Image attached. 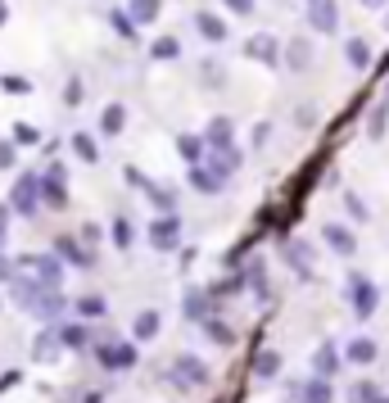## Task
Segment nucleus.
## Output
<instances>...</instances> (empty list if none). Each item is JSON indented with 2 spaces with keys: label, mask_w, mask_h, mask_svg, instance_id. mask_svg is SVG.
Returning a JSON list of instances; mask_svg holds the SVG:
<instances>
[{
  "label": "nucleus",
  "mask_w": 389,
  "mask_h": 403,
  "mask_svg": "<svg viewBox=\"0 0 389 403\" xmlns=\"http://www.w3.org/2000/svg\"><path fill=\"white\" fill-rule=\"evenodd\" d=\"M385 23H389V18H385Z\"/></svg>",
  "instance_id": "nucleus-47"
},
{
  "label": "nucleus",
  "mask_w": 389,
  "mask_h": 403,
  "mask_svg": "<svg viewBox=\"0 0 389 403\" xmlns=\"http://www.w3.org/2000/svg\"><path fill=\"white\" fill-rule=\"evenodd\" d=\"M303 403H331V385H326V381H312L308 389H303Z\"/></svg>",
  "instance_id": "nucleus-28"
},
{
  "label": "nucleus",
  "mask_w": 389,
  "mask_h": 403,
  "mask_svg": "<svg viewBox=\"0 0 389 403\" xmlns=\"http://www.w3.org/2000/svg\"><path fill=\"white\" fill-rule=\"evenodd\" d=\"M55 249L64 254L68 263H77V267H87V263H91V254H82V249H77V240H68V236H59V240H55Z\"/></svg>",
  "instance_id": "nucleus-16"
},
{
  "label": "nucleus",
  "mask_w": 389,
  "mask_h": 403,
  "mask_svg": "<svg viewBox=\"0 0 389 403\" xmlns=\"http://www.w3.org/2000/svg\"><path fill=\"white\" fill-rule=\"evenodd\" d=\"M127 14L136 18V23H150V18H159V0H131Z\"/></svg>",
  "instance_id": "nucleus-19"
},
{
  "label": "nucleus",
  "mask_w": 389,
  "mask_h": 403,
  "mask_svg": "<svg viewBox=\"0 0 389 403\" xmlns=\"http://www.w3.org/2000/svg\"><path fill=\"white\" fill-rule=\"evenodd\" d=\"M367 131H371V141H380V136H385V104H380V109H376V114H371Z\"/></svg>",
  "instance_id": "nucleus-36"
},
{
  "label": "nucleus",
  "mask_w": 389,
  "mask_h": 403,
  "mask_svg": "<svg viewBox=\"0 0 389 403\" xmlns=\"http://www.w3.org/2000/svg\"><path fill=\"white\" fill-rule=\"evenodd\" d=\"M59 345L82 349V345H87V331H82V326H64V331H59Z\"/></svg>",
  "instance_id": "nucleus-29"
},
{
  "label": "nucleus",
  "mask_w": 389,
  "mask_h": 403,
  "mask_svg": "<svg viewBox=\"0 0 389 403\" xmlns=\"http://www.w3.org/2000/svg\"><path fill=\"white\" fill-rule=\"evenodd\" d=\"M249 55L263 59V64H276V59H281V55H276V36H253V41H249Z\"/></svg>",
  "instance_id": "nucleus-11"
},
{
  "label": "nucleus",
  "mask_w": 389,
  "mask_h": 403,
  "mask_svg": "<svg viewBox=\"0 0 389 403\" xmlns=\"http://www.w3.org/2000/svg\"><path fill=\"white\" fill-rule=\"evenodd\" d=\"M344 55H349V64H354V68H371V50H367V41H358V36L344 45Z\"/></svg>",
  "instance_id": "nucleus-17"
},
{
  "label": "nucleus",
  "mask_w": 389,
  "mask_h": 403,
  "mask_svg": "<svg viewBox=\"0 0 389 403\" xmlns=\"http://www.w3.org/2000/svg\"><path fill=\"white\" fill-rule=\"evenodd\" d=\"M209 145H213V150H236V127H231V118H213Z\"/></svg>",
  "instance_id": "nucleus-8"
},
{
  "label": "nucleus",
  "mask_w": 389,
  "mask_h": 403,
  "mask_svg": "<svg viewBox=\"0 0 389 403\" xmlns=\"http://www.w3.org/2000/svg\"><path fill=\"white\" fill-rule=\"evenodd\" d=\"M285 59H290V68H303V64L312 59V55H308V41H290V55H285Z\"/></svg>",
  "instance_id": "nucleus-30"
},
{
  "label": "nucleus",
  "mask_w": 389,
  "mask_h": 403,
  "mask_svg": "<svg viewBox=\"0 0 389 403\" xmlns=\"http://www.w3.org/2000/svg\"><path fill=\"white\" fill-rule=\"evenodd\" d=\"M177 381L181 385H204V381H209V367H204L199 358H190V353H181V358H177Z\"/></svg>",
  "instance_id": "nucleus-6"
},
{
  "label": "nucleus",
  "mask_w": 389,
  "mask_h": 403,
  "mask_svg": "<svg viewBox=\"0 0 389 403\" xmlns=\"http://www.w3.org/2000/svg\"><path fill=\"white\" fill-rule=\"evenodd\" d=\"M226 9H236V14H253V0H226Z\"/></svg>",
  "instance_id": "nucleus-39"
},
{
  "label": "nucleus",
  "mask_w": 389,
  "mask_h": 403,
  "mask_svg": "<svg viewBox=\"0 0 389 403\" xmlns=\"http://www.w3.org/2000/svg\"><path fill=\"white\" fill-rule=\"evenodd\" d=\"M36 186H41L36 177H18L14 195H9V209L14 213H36Z\"/></svg>",
  "instance_id": "nucleus-4"
},
{
  "label": "nucleus",
  "mask_w": 389,
  "mask_h": 403,
  "mask_svg": "<svg viewBox=\"0 0 389 403\" xmlns=\"http://www.w3.org/2000/svg\"><path fill=\"white\" fill-rule=\"evenodd\" d=\"M77 313H82V317H100V313H104V299H100V295H87V299L77 303Z\"/></svg>",
  "instance_id": "nucleus-34"
},
{
  "label": "nucleus",
  "mask_w": 389,
  "mask_h": 403,
  "mask_svg": "<svg viewBox=\"0 0 389 403\" xmlns=\"http://www.w3.org/2000/svg\"><path fill=\"white\" fill-rule=\"evenodd\" d=\"M18 276H28L32 286H41V290H59L64 267H59V259H50V254H23L18 259Z\"/></svg>",
  "instance_id": "nucleus-1"
},
{
  "label": "nucleus",
  "mask_w": 389,
  "mask_h": 403,
  "mask_svg": "<svg viewBox=\"0 0 389 403\" xmlns=\"http://www.w3.org/2000/svg\"><path fill=\"white\" fill-rule=\"evenodd\" d=\"M186 317L209 322V295H204V290H186Z\"/></svg>",
  "instance_id": "nucleus-12"
},
{
  "label": "nucleus",
  "mask_w": 389,
  "mask_h": 403,
  "mask_svg": "<svg viewBox=\"0 0 389 403\" xmlns=\"http://www.w3.org/2000/svg\"><path fill=\"white\" fill-rule=\"evenodd\" d=\"M349 290H354V313L358 317H371L376 313V299H380V295H376V286L362 272H354V276H349Z\"/></svg>",
  "instance_id": "nucleus-3"
},
{
  "label": "nucleus",
  "mask_w": 389,
  "mask_h": 403,
  "mask_svg": "<svg viewBox=\"0 0 389 403\" xmlns=\"http://www.w3.org/2000/svg\"><path fill=\"white\" fill-rule=\"evenodd\" d=\"M194 23H199V32L209 36V41H222V36H226V23L213 18V14H194Z\"/></svg>",
  "instance_id": "nucleus-18"
},
{
  "label": "nucleus",
  "mask_w": 389,
  "mask_h": 403,
  "mask_svg": "<svg viewBox=\"0 0 389 403\" xmlns=\"http://www.w3.org/2000/svg\"><path fill=\"white\" fill-rule=\"evenodd\" d=\"M72 150H77L82 158H87V163H95V141L87 136V131H82V136H72Z\"/></svg>",
  "instance_id": "nucleus-32"
},
{
  "label": "nucleus",
  "mask_w": 389,
  "mask_h": 403,
  "mask_svg": "<svg viewBox=\"0 0 389 403\" xmlns=\"http://www.w3.org/2000/svg\"><path fill=\"white\" fill-rule=\"evenodd\" d=\"M41 190H45V204H50V209H64L68 204V190H64V168H50V177L41 181Z\"/></svg>",
  "instance_id": "nucleus-5"
},
{
  "label": "nucleus",
  "mask_w": 389,
  "mask_h": 403,
  "mask_svg": "<svg viewBox=\"0 0 389 403\" xmlns=\"http://www.w3.org/2000/svg\"><path fill=\"white\" fill-rule=\"evenodd\" d=\"M326 245H331V249H339V254H354V236H349V231L344 227H326Z\"/></svg>",
  "instance_id": "nucleus-15"
},
{
  "label": "nucleus",
  "mask_w": 389,
  "mask_h": 403,
  "mask_svg": "<svg viewBox=\"0 0 389 403\" xmlns=\"http://www.w3.org/2000/svg\"><path fill=\"white\" fill-rule=\"evenodd\" d=\"M55 353H59V335H50V331H45V335H41V340L32 345V358H36V362L55 358Z\"/></svg>",
  "instance_id": "nucleus-22"
},
{
  "label": "nucleus",
  "mask_w": 389,
  "mask_h": 403,
  "mask_svg": "<svg viewBox=\"0 0 389 403\" xmlns=\"http://www.w3.org/2000/svg\"><path fill=\"white\" fill-rule=\"evenodd\" d=\"M253 372H258L263 381H267V376H276V372H281V353H258V358H253Z\"/></svg>",
  "instance_id": "nucleus-26"
},
{
  "label": "nucleus",
  "mask_w": 389,
  "mask_h": 403,
  "mask_svg": "<svg viewBox=\"0 0 389 403\" xmlns=\"http://www.w3.org/2000/svg\"><path fill=\"white\" fill-rule=\"evenodd\" d=\"M0 23H5V0H0Z\"/></svg>",
  "instance_id": "nucleus-43"
},
{
  "label": "nucleus",
  "mask_w": 389,
  "mask_h": 403,
  "mask_svg": "<svg viewBox=\"0 0 389 403\" xmlns=\"http://www.w3.org/2000/svg\"><path fill=\"white\" fill-rule=\"evenodd\" d=\"M354 403H380V399H376V385L371 381H358L354 385Z\"/></svg>",
  "instance_id": "nucleus-35"
},
{
  "label": "nucleus",
  "mask_w": 389,
  "mask_h": 403,
  "mask_svg": "<svg viewBox=\"0 0 389 403\" xmlns=\"http://www.w3.org/2000/svg\"><path fill=\"white\" fill-rule=\"evenodd\" d=\"M64 100H68V104H77V100H82V82H68V91H64Z\"/></svg>",
  "instance_id": "nucleus-40"
},
{
  "label": "nucleus",
  "mask_w": 389,
  "mask_h": 403,
  "mask_svg": "<svg viewBox=\"0 0 389 403\" xmlns=\"http://www.w3.org/2000/svg\"><path fill=\"white\" fill-rule=\"evenodd\" d=\"M100 358H104V367H131V362H136V349L131 345H104Z\"/></svg>",
  "instance_id": "nucleus-9"
},
{
  "label": "nucleus",
  "mask_w": 389,
  "mask_h": 403,
  "mask_svg": "<svg viewBox=\"0 0 389 403\" xmlns=\"http://www.w3.org/2000/svg\"><path fill=\"white\" fill-rule=\"evenodd\" d=\"M114 245H118V249L131 245V222H127V217H118V222H114Z\"/></svg>",
  "instance_id": "nucleus-33"
},
{
  "label": "nucleus",
  "mask_w": 389,
  "mask_h": 403,
  "mask_svg": "<svg viewBox=\"0 0 389 403\" xmlns=\"http://www.w3.org/2000/svg\"><path fill=\"white\" fill-rule=\"evenodd\" d=\"M335 362H339V358H335V345H322L317 358H312V367H317V381H326V376L335 372Z\"/></svg>",
  "instance_id": "nucleus-14"
},
{
  "label": "nucleus",
  "mask_w": 389,
  "mask_h": 403,
  "mask_svg": "<svg viewBox=\"0 0 389 403\" xmlns=\"http://www.w3.org/2000/svg\"><path fill=\"white\" fill-rule=\"evenodd\" d=\"M5 91H14V95H23V91H32V87H28V77H5Z\"/></svg>",
  "instance_id": "nucleus-37"
},
{
  "label": "nucleus",
  "mask_w": 389,
  "mask_h": 403,
  "mask_svg": "<svg viewBox=\"0 0 389 403\" xmlns=\"http://www.w3.org/2000/svg\"><path fill=\"white\" fill-rule=\"evenodd\" d=\"M9 276H14V263H5V259H0V281H9Z\"/></svg>",
  "instance_id": "nucleus-42"
},
{
  "label": "nucleus",
  "mask_w": 389,
  "mask_h": 403,
  "mask_svg": "<svg viewBox=\"0 0 389 403\" xmlns=\"http://www.w3.org/2000/svg\"><path fill=\"white\" fill-rule=\"evenodd\" d=\"M150 50H154V59H177V41H172V36H159Z\"/></svg>",
  "instance_id": "nucleus-31"
},
{
  "label": "nucleus",
  "mask_w": 389,
  "mask_h": 403,
  "mask_svg": "<svg viewBox=\"0 0 389 403\" xmlns=\"http://www.w3.org/2000/svg\"><path fill=\"white\" fill-rule=\"evenodd\" d=\"M308 23H312V28H317V32H335V5H331V0H312V9H308Z\"/></svg>",
  "instance_id": "nucleus-7"
},
{
  "label": "nucleus",
  "mask_w": 389,
  "mask_h": 403,
  "mask_svg": "<svg viewBox=\"0 0 389 403\" xmlns=\"http://www.w3.org/2000/svg\"><path fill=\"white\" fill-rule=\"evenodd\" d=\"M190 186H199V190H217V186H222V181H217L213 173H209V168H190Z\"/></svg>",
  "instance_id": "nucleus-27"
},
{
  "label": "nucleus",
  "mask_w": 389,
  "mask_h": 403,
  "mask_svg": "<svg viewBox=\"0 0 389 403\" xmlns=\"http://www.w3.org/2000/svg\"><path fill=\"white\" fill-rule=\"evenodd\" d=\"M362 5H385V0H362Z\"/></svg>",
  "instance_id": "nucleus-44"
},
{
  "label": "nucleus",
  "mask_w": 389,
  "mask_h": 403,
  "mask_svg": "<svg viewBox=\"0 0 389 403\" xmlns=\"http://www.w3.org/2000/svg\"><path fill=\"white\" fill-rule=\"evenodd\" d=\"M204 335H209L213 345H231V340H236V335H231V326L217 322V317H209V322H204Z\"/></svg>",
  "instance_id": "nucleus-23"
},
{
  "label": "nucleus",
  "mask_w": 389,
  "mask_h": 403,
  "mask_svg": "<svg viewBox=\"0 0 389 403\" xmlns=\"http://www.w3.org/2000/svg\"><path fill=\"white\" fill-rule=\"evenodd\" d=\"M285 259L295 263L303 276H308V267H312V249H308V245H285Z\"/></svg>",
  "instance_id": "nucleus-25"
},
{
  "label": "nucleus",
  "mask_w": 389,
  "mask_h": 403,
  "mask_svg": "<svg viewBox=\"0 0 389 403\" xmlns=\"http://www.w3.org/2000/svg\"><path fill=\"white\" fill-rule=\"evenodd\" d=\"M123 123H127V109H123V104H109V109H104V123H100V127L109 131V136H118V131H123Z\"/></svg>",
  "instance_id": "nucleus-20"
},
{
  "label": "nucleus",
  "mask_w": 389,
  "mask_h": 403,
  "mask_svg": "<svg viewBox=\"0 0 389 403\" xmlns=\"http://www.w3.org/2000/svg\"><path fill=\"white\" fill-rule=\"evenodd\" d=\"M9 163H14V145L0 141V168H9Z\"/></svg>",
  "instance_id": "nucleus-38"
},
{
  "label": "nucleus",
  "mask_w": 389,
  "mask_h": 403,
  "mask_svg": "<svg viewBox=\"0 0 389 403\" xmlns=\"http://www.w3.org/2000/svg\"><path fill=\"white\" fill-rule=\"evenodd\" d=\"M380 68H389V55H385V64H380Z\"/></svg>",
  "instance_id": "nucleus-45"
},
{
  "label": "nucleus",
  "mask_w": 389,
  "mask_h": 403,
  "mask_svg": "<svg viewBox=\"0 0 389 403\" xmlns=\"http://www.w3.org/2000/svg\"><path fill=\"white\" fill-rule=\"evenodd\" d=\"M177 150H181V158H186L190 168H199V163H204V141H194V136H181V141H177Z\"/></svg>",
  "instance_id": "nucleus-13"
},
{
  "label": "nucleus",
  "mask_w": 389,
  "mask_h": 403,
  "mask_svg": "<svg viewBox=\"0 0 389 403\" xmlns=\"http://www.w3.org/2000/svg\"><path fill=\"white\" fill-rule=\"evenodd\" d=\"M32 313L59 317V313H64V295H59V290H41V295H36V303H32Z\"/></svg>",
  "instance_id": "nucleus-10"
},
{
  "label": "nucleus",
  "mask_w": 389,
  "mask_h": 403,
  "mask_svg": "<svg viewBox=\"0 0 389 403\" xmlns=\"http://www.w3.org/2000/svg\"><path fill=\"white\" fill-rule=\"evenodd\" d=\"M114 28L123 32V36H131V18H123V9H118V14H114Z\"/></svg>",
  "instance_id": "nucleus-41"
},
{
  "label": "nucleus",
  "mask_w": 389,
  "mask_h": 403,
  "mask_svg": "<svg viewBox=\"0 0 389 403\" xmlns=\"http://www.w3.org/2000/svg\"><path fill=\"white\" fill-rule=\"evenodd\" d=\"M376 353H380L376 340H354V345H349V358L354 362H376Z\"/></svg>",
  "instance_id": "nucleus-24"
},
{
  "label": "nucleus",
  "mask_w": 389,
  "mask_h": 403,
  "mask_svg": "<svg viewBox=\"0 0 389 403\" xmlns=\"http://www.w3.org/2000/svg\"><path fill=\"white\" fill-rule=\"evenodd\" d=\"M308 5H312V0H308Z\"/></svg>",
  "instance_id": "nucleus-46"
},
{
  "label": "nucleus",
  "mask_w": 389,
  "mask_h": 403,
  "mask_svg": "<svg viewBox=\"0 0 389 403\" xmlns=\"http://www.w3.org/2000/svg\"><path fill=\"white\" fill-rule=\"evenodd\" d=\"M150 245H154V249H177V245H181V222H177L172 213H168V217H154V222H150Z\"/></svg>",
  "instance_id": "nucleus-2"
},
{
  "label": "nucleus",
  "mask_w": 389,
  "mask_h": 403,
  "mask_svg": "<svg viewBox=\"0 0 389 403\" xmlns=\"http://www.w3.org/2000/svg\"><path fill=\"white\" fill-rule=\"evenodd\" d=\"M159 326H163V317H159V313H141V317H136V340L159 335Z\"/></svg>",
  "instance_id": "nucleus-21"
}]
</instances>
